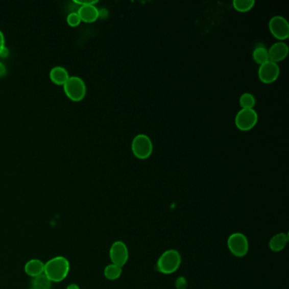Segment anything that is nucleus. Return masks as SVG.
I'll list each match as a JSON object with an SVG mask.
<instances>
[{
  "mask_svg": "<svg viewBox=\"0 0 289 289\" xmlns=\"http://www.w3.org/2000/svg\"><path fill=\"white\" fill-rule=\"evenodd\" d=\"M70 272V262L65 257L56 256L44 264V273L52 282H62Z\"/></svg>",
  "mask_w": 289,
  "mask_h": 289,
  "instance_id": "f257e3e1",
  "label": "nucleus"
},
{
  "mask_svg": "<svg viewBox=\"0 0 289 289\" xmlns=\"http://www.w3.org/2000/svg\"><path fill=\"white\" fill-rule=\"evenodd\" d=\"M182 263V257L176 249H169L164 252L158 259L156 269L163 274L174 273Z\"/></svg>",
  "mask_w": 289,
  "mask_h": 289,
  "instance_id": "f03ea898",
  "label": "nucleus"
},
{
  "mask_svg": "<svg viewBox=\"0 0 289 289\" xmlns=\"http://www.w3.org/2000/svg\"><path fill=\"white\" fill-rule=\"evenodd\" d=\"M63 86L65 94L75 101L83 100L87 92L84 81L78 76H70Z\"/></svg>",
  "mask_w": 289,
  "mask_h": 289,
  "instance_id": "7ed1b4c3",
  "label": "nucleus"
},
{
  "mask_svg": "<svg viewBox=\"0 0 289 289\" xmlns=\"http://www.w3.org/2000/svg\"><path fill=\"white\" fill-rule=\"evenodd\" d=\"M132 151L135 157L145 160L152 155V141L147 135H137L132 140Z\"/></svg>",
  "mask_w": 289,
  "mask_h": 289,
  "instance_id": "20e7f679",
  "label": "nucleus"
},
{
  "mask_svg": "<svg viewBox=\"0 0 289 289\" xmlns=\"http://www.w3.org/2000/svg\"><path fill=\"white\" fill-rule=\"evenodd\" d=\"M227 246L234 256L244 257L249 251V241L245 234L235 232L230 235L227 239Z\"/></svg>",
  "mask_w": 289,
  "mask_h": 289,
  "instance_id": "39448f33",
  "label": "nucleus"
},
{
  "mask_svg": "<svg viewBox=\"0 0 289 289\" xmlns=\"http://www.w3.org/2000/svg\"><path fill=\"white\" fill-rule=\"evenodd\" d=\"M258 115L254 109H242L235 117L236 127L241 131H249L257 124Z\"/></svg>",
  "mask_w": 289,
  "mask_h": 289,
  "instance_id": "423d86ee",
  "label": "nucleus"
},
{
  "mask_svg": "<svg viewBox=\"0 0 289 289\" xmlns=\"http://www.w3.org/2000/svg\"><path fill=\"white\" fill-rule=\"evenodd\" d=\"M270 32L278 40H285L288 38L289 25L287 20L282 16L276 15L269 21Z\"/></svg>",
  "mask_w": 289,
  "mask_h": 289,
  "instance_id": "0eeeda50",
  "label": "nucleus"
},
{
  "mask_svg": "<svg viewBox=\"0 0 289 289\" xmlns=\"http://www.w3.org/2000/svg\"><path fill=\"white\" fill-rule=\"evenodd\" d=\"M280 69L277 63L273 62L268 60L267 62L260 65L258 71L259 80L262 83H274L279 77Z\"/></svg>",
  "mask_w": 289,
  "mask_h": 289,
  "instance_id": "6e6552de",
  "label": "nucleus"
},
{
  "mask_svg": "<svg viewBox=\"0 0 289 289\" xmlns=\"http://www.w3.org/2000/svg\"><path fill=\"white\" fill-rule=\"evenodd\" d=\"M129 257L128 249L127 245L123 241H116L114 243L110 249V260L112 264H116L118 267H124Z\"/></svg>",
  "mask_w": 289,
  "mask_h": 289,
  "instance_id": "1a4fd4ad",
  "label": "nucleus"
},
{
  "mask_svg": "<svg viewBox=\"0 0 289 289\" xmlns=\"http://www.w3.org/2000/svg\"><path fill=\"white\" fill-rule=\"evenodd\" d=\"M269 60L277 63L282 61L288 55V46L285 42H277L268 50Z\"/></svg>",
  "mask_w": 289,
  "mask_h": 289,
  "instance_id": "9d476101",
  "label": "nucleus"
},
{
  "mask_svg": "<svg viewBox=\"0 0 289 289\" xmlns=\"http://www.w3.org/2000/svg\"><path fill=\"white\" fill-rule=\"evenodd\" d=\"M78 13L81 20H83L85 22H93L100 15V11L94 5H81Z\"/></svg>",
  "mask_w": 289,
  "mask_h": 289,
  "instance_id": "9b49d317",
  "label": "nucleus"
},
{
  "mask_svg": "<svg viewBox=\"0 0 289 289\" xmlns=\"http://www.w3.org/2000/svg\"><path fill=\"white\" fill-rule=\"evenodd\" d=\"M24 270H25L26 274L28 276L32 277H38L44 272V263L40 259H30L26 263Z\"/></svg>",
  "mask_w": 289,
  "mask_h": 289,
  "instance_id": "f8f14e48",
  "label": "nucleus"
},
{
  "mask_svg": "<svg viewBox=\"0 0 289 289\" xmlns=\"http://www.w3.org/2000/svg\"><path fill=\"white\" fill-rule=\"evenodd\" d=\"M50 79L56 84L63 85L70 77L68 70L63 66L56 65L50 70Z\"/></svg>",
  "mask_w": 289,
  "mask_h": 289,
  "instance_id": "ddd939ff",
  "label": "nucleus"
},
{
  "mask_svg": "<svg viewBox=\"0 0 289 289\" xmlns=\"http://www.w3.org/2000/svg\"><path fill=\"white\" fill-rule=\"evenodd\" d=\"M287 241H288V236L287 233L281 232V233L276 234L270 240V249L274 252L282 251V249H284V248L286 247Z\"/></svg>",
  "mask_w": 289,
  "mask_h": 289,
  "instance_id": "4468645a",
  "label": "nucleus"
},
{
  "mask_svg": "<svg viewBox=\"0 0 289 289\" xmlns=\"http://www.w3.org/2000/svg\"><path fill=\"white\" fill-rule=\"evenodd\" d=\"M253 59L259 65H262V64L267 62L269 60L268 50L263 45L257 46L253 51Z\"/></svg>",
  "mask_w": 289,
  "mask_h": 289,
  "instance_id": "2eb2a0df",
  "label": "nucleus"
},
{
  "mask_svg": "<svg viewBox=\"0 0 289 289\" xmlns=\"http://www.w3.org/2000/svg\"><path fill=\"white\" fill-rule=\"evenodd\" d=\"M123 273V267H118L115 264H110L105 267L104 271V275L107 279L116 280L121 277V275Z\"/></svg>",
  "mask_w": 289,
  "mask_h": 289,
  "instance_id": "dca6fc26",
  "label": "nucleus"
},
{
  "mask_svg": "<svg viewBox=\"0 0 289 289\" xmlns=\"http://www.w3.org/2000/svg\"><path fill=\"white\" fill-rule=\"evenodd\" d=\"M52 282L50 281L44 273L39 275L38 277H33V289H50Z\"/></svg>",
  "mask_w": 289,
  "mask_h": 289,
  "instance_id": "f3484780",
  "label": "nucleus"
},
{
  "mask_svg": "<svg viewBox=\"0 0 289 289\" xmlns=\"http://www.w3.org/2000/svg\"><path fill=\"white\" fill-rule=\"evenodd\" d=\"M239 105L242 109H253L256 105V100L252 93L245 92L240 97Z\"/></svg>",
  "mask_w": 289,
  "mask_h": 289,
  "instance_id": "a211bd4d",
  "label": "nucleus"
},
{
  "mask_svg": "<svg viewBox=\"0 0 289 289\" xmlns=\"http://www.w3.org/2000/svg\"><path fill=\"white\" fill-rule=\"evenodd\" d=\"M254 0H234L232 2V5L235 10L239 12H247L254 7Z\"/></svg>",
  "mask_w": 289,
  "mask_h": 289,
  "instance_id": "6ab92c4d",
  "label": "nucleus"
},
{
  "mask_svg": "<svg viewBox=\"0 0 289 289\" xmlns=\"http://www.w3.org/2000/svg\"><path fill=\"white\" fill-rule=\"evenodd\" d=\"M68 24L71 27H77L81 22V18L78 12H70L66 18Z\"/></svg>",
  "mask_w": 289,
  "mask_h": 289,
  "instance_id": "aec40b11",
  "label": "nucleus"
},
{
  "mask_svg": "<svg viewBox=\"0 0 289 289\" xmlns=\"http://www.w3.org/2000/svg\"><path fill=\"white\" fill-rule=\"evenodd\" d=\"M176 285H177V288L178 289H185V287H187V282H186L184 277H179L177 280Z\"/></svg>",
  "mask_w": 289,
  "mask_h": 289,
  "instance_id": "412c9836",
  "label": "nucleus"
},
{
  "mask_svg": "<svg viewBox=\"0 0 289 289\" xmlns=\"http://www.w3.org/2000/svg\"><path fill=\"white\" fill-rule=\"evenodd\" d=\"M77 4H79L80 5H94L98 2L97 0H75Z\"/></svg>",
  "mask_w": 289,
  "mask_h": 289,
  "instance_id": "4be33fe9",
  "label": "nucleus"
},
{
  "mask_svg": "<svg viewBox=\"0 0 289 289\" xmlns=\"http://www.w3.org/2000/svg\"><path fill=\"white\" fill-rule=\"evenodd\" d=\"M8 55H9V50H8V47L6 46H4L0 50V57H7Z\"/></svg>",
  "mask_w": 289,
  "mask_h": 289,
  "instance_id": "5701e85b",
  "label": "nucleus"
},
{
  "mask_svg": "<svg viewBox=\"0 0 289 289\" xmlns=\"http://www.w3.org/2000/svg\"><path fill=\"white\" fill-rule=\"evenodd\" d=\"M6 67H5V65H4V63L1 62L0 61V77L1 76H5L6 74Z\"/></svg>",
  "mask_w": 289,
  "mask_h": 289,
  "instance_id": "b1692460",
  "label": "nucleus"
},
{
  "mask_svg": "<svg viewBox=\"0 0 289 289\" xmlns=\"http://www.w3.org/2000/svg\"><path fill=\"white\" fill-rule=\"evenodd\" d=\"M4 46H5V35H4L2 31L0 30V50H1Z\"/></svg>",
  "mask_w": 289,
  "mask_h": 289,
  "instance_id": "393cba45",
  "label": "nucleus"
},
{
  "mask_svg": "<svg viewBox=\"0 0 289 289\" xmlns=\"http://www.w3.org/2000/svg\"><path fill=\"white\" fill-rule=\"evenodd\" d=\"M66 289H80V287H79L78 285L74 284V283H73V284L69 285V286L66 287Z\"/></svg>",
  "mask_w": 289,
  "mask_h": 289,
  "instance_id": "a878e982",
  "label": "nucleus"
},
{
  "mask_svg": "<svg viewBox=\"0 0 289 289\" xmlns=\"http://www.w3.org/2000/svg\"><path fill=\"white\" fill-rule=\"evenodd\" d=\"M31 289H33V288H31Z\"/></svg>",
  "mask_w": 289,
  "mask_h": 289,
  "instance_id": "bb28decb",
  "label": "nucleus"
}]
</instances>
